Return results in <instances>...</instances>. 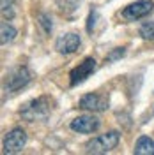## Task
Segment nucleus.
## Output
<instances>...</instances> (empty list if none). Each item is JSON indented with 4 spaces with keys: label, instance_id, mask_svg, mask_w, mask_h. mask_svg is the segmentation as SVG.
Segmentation results:
<instances>
[{
    "label": "nucleus",
    "instance_id": "9",
    "mask_svg": "<svg viewBox=\"0 0 154 155\" xmlns=\"http://www.w3.org/2000/svg\"><path fill=\"white\" fill-rule=\"evenodd\" d=\"M80 44H82L80 35L75 34V32H71V34L60 35V37L57 39V42H55V49H57L60 55H71V53L78 51Z\"/></svg>",
    "mask_w": 154,
    "mask_h": 155
},
{
    "label": "nucleus",
    "instance_id": "8",
    "mask_svg": "<svg viewBox=\"0 0 154 155\" xmlns=\"http://www.w3.org/2000/svg\"><path fill=\"white\" fill-rule=\"evenodd\" d=\"M78 107H80V109H85V111H90V113L106 111L108 101H106V97L99 95V94H85V95L80 99Z\"/></svg>",
    "mask_w": 154,
    "mask_h": 155
},
{
    "label": "nucleus",
    "instance_id": "16",
    "mask_svg": "<svg viewBox=\"0 0 154 155\" xmlns=\"http://www.w3.org/2000/svg\"><path fill=\"white\" fill-rule=\"evenodd\" d=\"M96 18H97V12H96V11H90V12H89V21H87V32H89V34L94 30Z\"/></svg>",
    "mask_w": 154,
    "mask_h": 155
},
{
    "label": "nucleus",
    "instance_id": "2",
    "mask_svg": "<svg viewBox=\"0 0 154 155\" xmlns=\"http://www.w3.org/2000/svg\"><path fill=\"white\" fill-rule=\"evenodd\" d=\"M119 141H121V134L117 130H110L106 134H101L94 137V139H90L85 145V152L87 153H96V155L108 153L119 145Z\"/></svg>",
    "mask_w": 154,
    "mask_h": 155
},
{
    "label": "nucleus",
    "instance_id": "6",
    "mask_svg": "<svg viewBox=\"0 0 154 155\" xmlns=\"http://www.w3.org/2000/svg\"><path fill=\"white\" fill-rule=\"evenodd\" d=\"M94 71H96V60L92 57L85 58L82 64H78L76 67L69 72V85H71V87H78V85L83 83Z\"/></svg>",
    "mask_w": 154,
    "mask_h": 155
},
{
    "label": "nucleus",
    "instance_id": "1",
    "mask_svg": "<svg viewBox=\"0 0 154 155\" xmlns=\"http://www.w3.org/2000/svg\"><path fill=\"white\" fill-rule=\"evenodd\" d=\"M51 113L48 97H37L34 101L27 102L25 106L19 109V116L27 122H36V120H46Z\"/></svg>",
    "mask_w": 154,
    "mask_h": 155
},
{
    "label": "nucleus",
    "instance_id": "3",
    "mask_svg": "<svg viewBox=\"0 0 154 155\" xmlns=\"http://www.w3.org/2000/svg\"><path fill=\"white\" fill-rule=\"evenodd\" d=\"M32 79V74L27 67H16L14 71H11L7 78H5V83H4V88L5 92H18L19 88L27 87Z\"/></svg>",
    "mask_w": 154,
    "mask_h": 155
},
{
    "label": "nucleus",
    "instance_id": "13",
    "mask_svg": "<svg viewBox=\"0 0 154 155\" xmlns=\"http://www.w3.org/2000/svg\"><path fill=\"white\" fill-rule=\"evenodd\" d=\"M138 35L144 41H154V21H145L138 28Z\"/></svg>",
    "mask_w": 154,
    "mask_h": 155
},
{
    "label": "nucleus",
    "instance_id": "10",
    "mask_svg": "<svg viewBox=\"0 0 154 155\" xmlns=\"http://www.w3.org/2000/svg\"><path fill=\"white\" fill-rule=\"evenodd\" d=\"M135 155H154V141L149 136H140L133 150Z\"/></svg>",
    "mask_w": 154,
    "mask_h": 155
},
{
    "label": "nucleus",
    "instance_id": "14",
    "mask_svg": "<svg viewBox=\"0 0 154 155\" xmlns=\"http://www.w3.org/2000/svg\"><path fill=\"white\" fill-rule=\"evenodd\" d=\"M126 55V48H115L114 51H110L108 55H106V62L108 64H112V62H115V60H119V58H122Z\"/></svg>",
    "mask_w": 154,
    "mask_h": 155
},
{
    "label": "nucleus",
    "instance_id": "7",
    "mask_svg": "<svg viewBox=\"0 0 154 155\" xmlns=\"http://www.w3.org/2000/svg\"><path fill=\"white\" fill-rule=\"evenodd\" d=\"M101 125V122H99V118L92 115H82V116H76L69 127H71V130H75L78 134H90V132H96L97 129Z\"/></svg>",
    "mask_w": 154,
    "mask_h": 155
},
{
    "label": "nucleus",
    "instance_id": "12",
    "mask_svg": "<svg viewBox=\"0 0 154 155\" xmlns=\"http://www.w3.org/2000/svg\"><path fill=\"white\" fill-rule=\"evenodd\" d=\"M57 5L64 14H73L80 7V0H57Z\"/></svg>",
    "mask_w": 154,
    "mask_h": 155
},
{
    "label": "nucleus",
    "instance_id": "11",
    "mask_svg": "<svg viewBox=\"0 0 154 155\" xmlns=\"http://www.w3.org/2000/svg\"><path fill=\"white\" fill-rule=\"evenodd\" d=\"M16 28L12 27V25H9V23H2L0 25V42H2V46H5V44H9V42H12L14 39H16Z\"/></svg>",
    "mask_w": 154,
    "mask_h": 155
},
{
    "label": "nucleus",
    "instance_id": "4",
    "mask_svg": "<svg viewBox=\"0 0 154 155\" xmlns=\"http://www.w3.org/2000/svg\"><path fill=\"white\" fill-rule=\"evenodd\" d=\"M25 145H27V134L23 129L16 127L11 132H7L4 137V153H19L25 148Z\"/></svg>",
    "mask_w": 154,
    "mask_h": 155
},
{
    "label": "nucleus",
    "instance_id": "5",
    "mask_svg": "<svg viewBox=\"0 0 154 155\" xmlns=\"http://www.w3.org/2000/svg\"><path fill=\"white\" fill-rule=\"evenodd\" d=\"M152 9H154V4L151 0H138V2H133L128 7H124L122 18L126 21H136V19H140V18L149 16L152 12Z\"/></svg>",
    "mask_w": 154,
    "mask_h": 155
},
{
    "label": "nucleus",
    "instance_id": "17",
    "mask_svg": "<svg viewBox=\"0 0 154 155\" xmlns=\"http://www.w3.org/2000/svg\"><path fill=\"white\" fill-rule=\"evenodd\" d=\"M12 4H14V0H0V5H2V12L5 14L7 11L12 9Z\"/></svg>",
    "mask_w": 154,
    "mask_h": 155
},
{
    "label": "nucleus",
    "instance_id": "15",
    "mask_svg": "<svg viewBox=\"0 0 154 155\" xmlns=\"http://www.w3.org/2000/svg\"><path fill=\"white\" fill-rule=\"evenodd\" d=\"M39 25L43 27L44 34H51L53 25H51V18H50L48 14H39Z\"/></svg>",
    "mask_w": 154,
    "mask_h": 155
}]
</instances>
